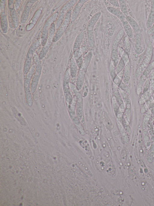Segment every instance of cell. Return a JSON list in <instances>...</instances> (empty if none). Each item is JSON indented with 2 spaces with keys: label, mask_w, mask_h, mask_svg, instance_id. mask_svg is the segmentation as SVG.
<instances>
[{
  "label": "cell",
  "mask_w": 154,
  "mask_h": 206,
  "mask_svg": "<svg viewBox=\"0 0 154 206\" xmlns=\"http://www.w3.org/2000/svg\"><path fill=\"white\" fill-rule=\"evenodd\" d=\"M107 9L109 12L119 19L122 24L123 29L127 36L129 38H132L133 37L132 30L126 16L118 8L112 6H108L107 7Z\"/></svg>",
  "instance_id": "6da1fadb"
},
{
  "label": "cell",
  "mask_w": 154,
  "mask_h": 206,
  "mask_svg": "<svg viewBox=\"0 0 154 206\" xmlns=\"http://www.w3.org/2000/svg\"><path fill=\"white\" fill-rule=\"evenodd\" d=\"M101 15L100 11L94 14L89 21L87 27V36L88 45L91 48H94L95 44V40L93 33V29L94 25L99 19Z\"/></svg>",
  "instance_id": "7a4b0ae2"
},
{
  "label": "cell",
  "mask_w": 154,
  "mask_h": 206,
  "mask_svg": "<svg viewBox=\"0 0 154 206\" xmlns=\"http://www.w3.org/2000/svg\"><path fill=\"white\" fill-rule=\"evenodd\" d=\"M41 44L40 39L35 40L30 46L28 51L24 66V71L25 74L29 70L32 65V59L35 50Z\"/></svg>",
  "instance_id": "3957f363"
},
{
  "label": "cell",
  "mask_w": 154,
  "mask_h": 206,
  "mask_svg": "<svg viewBox=\"0 0 154 206\" xmlns=\"http://www.w3.org/2000/svg\"><path fill=\"white\" fill-rule=\"evenodd\" d=\"M57 12L52 15L45 21L43 27L40 39L41 44L43 46L47 41L49 30L51 24L57 20L58 16Z\"/></svg>",
  "instance_id": "277c9868"
},
{
  "label": "cell",
  "mask_w": 154,
  "mask_h": 206,
  "mask_svg": "<svg viewBox=\"0 0 154 206\" xmlns=\"http://www.w3.org/2000/svg\"><path fill=\"white\" fill-rule=\"evenodd\" d=\"M55 23H53L51 25L49 31L48 38L44 46H43L38 55L40 60L42 59L46 55L52 42L56 32Z\"/></svg>",
  "instance_id": "5b68a950"
},
{
  "label": "cell",
  "mask_w": 154,
  "mask_h": 206,
  "mask_svg": "<svg viewBox=\"0 0 154 206\" xmlns=\"http://www.w3.org/2000/svg\"><path fill=\"white\" fill-rule=\"evenodd\" d=\"M72 12L71 10L69 9L66 13L63 22L55 33L53 40V43L58 40L65 31L70 21Z\"/></svg>",
  "instance_id": "8992f818"
},
{
  "label": "cell",
  "mask_w": 154,
  "mask_h": 206,
  "mask_svg": "<svg viewBox=\"0 0 154 206\" xmlns=\"http://www.w3.org/2000/svg\"><path fill=\"white\" fill-rule=\"evenodd\" d=\"M153 46L152 42L149 41L147 45L145 55L139 68L142 71L148 65L151 60L153 52Z\"/></svg>",
  "instance_id": "52a82bcc"
},
{
  "label": "cell",
  "mask_w": 154,
  "mask_h": 206,
  "mask_svg": "<svg viewBox=\"0 0 154 206\" xmlns=\"http://www.w3.org/2000/svg\"><path fill=\"white\" fill-rule=\"evenodd\" d=\"M14 1H8V8L13 26L17 28L19 26V20L14 6Z\"/></svg>",
  "instance_id": "ba28073f"
},
{
  "label": "cell",
  "mask_w": 154,
  "mask_h": 206,
  "mask_svg": "<svg viewBox=\"0 0 154 206\" xmlns=\"http://www.w3.org/2000/svg\"><path fill=\"white\" fill-rule=\"evenodd\" d=\"M36 0H29L26 4L21 18L20 22L22 24L25 23L27 21L31 7Z\"/></svg>",
  "instance_id": "9c48e42d"
},
{
  "label": "cell",
  "mask_w": 154,
  "mask_h": 206,
  "mask_svg": "<svg viewBox=\"0 0 154 206\" xmlns=\"http://www.w3.org/2000/svg\"><path fill=\"white\" fill-rule=\"evenodd\" d=\"M88 0H79L75 4L73 9L72 11L70 21H74L78 17L82 6Z\"/></svg>",
  "instance_id": "30bf717a"
},
{
  "label": "cell",
  "mask_w": 154,
  "mask_h": 206,
  "mask_svg": "<svg viewBox=\"0 0 154 206\" xmlns=\"http://www.w3.org/2000/svg\"><path fill=\"white\" fill-rule=\"evenodd\" d=\"M134 50L137 54H139L141 52L142 45L141 31L134 32Z\"/></svg>",
  "instance_id": "8fae6325"
},
{
  "label": "cell",
  "mask_w": 154,
  "mask_h": 206,
  "mask_svg": "<svg viewBox=\"0 0 154 206\" xmlns=\"http://www.w3.org/2000/svg\"><path fill=\"white\" fill-rule=\"evenodd\" d=\"M78 0H70L67 2L61 8L58 16L64 18L65 15L70 8L75 4Z\"/></svg>",
  "instance_id": "7c38bea8"
},
{
  "label": "cell",
  "mask_w": 154,
  "mask_h": 206,
  "mask_svg": "<svg viewBox=\"0 0 154 206\" xmlns=\"http://www.w3.org/2000/svg\"><path fill=\"white\" fill-rule=\"evenodd\" d=\"M151 8L146 23V27L149 29L154 23V0L151 1Z\"/></svg>",
  "instance_id": "4fadbf2b"
},
{
  "label": "cell",
  "mask_w": 154,
  "mask_h": 206,
  "mask_svg": "<svg viewBox=\"0 0 154 206\" xmlns=\"http://www.w3.org/2000/svg\"><path fill=\"white\" fill-rule=\"evenodd\" d=\"M1 26L3 33H6L8 31V23L5 11H1L0 13Z\"/></svg>",
  "instance_id": "5bb4252c"
},
{
  "label": "cell",
  "mask_w": 154,
  "mask_h": 206,
  "mask_svg": "<svg viewBox=\"0 0 154 206\" xmlns=\"http://www.w3.org/2000/svg\"><path fill=\"white\" fill-rule=\"evenodd\" d=\"M84 37V32L83 31H81L77 36L75 40L73 47L74 51L80 49L81 45Z\"/></svg>",
  "instance_id": "9a60e30c"
},
{
  "label": "cell",
  "mask_w": 154,
  "mask_h": 206,
  "mask_svg": "<svg viewBox=\"0 0 154 206\" xmlns=\"http://www.w3.org/2000/svg\"><path fill=\"white\" fill-rule=\"evenodd\" d=\"M130 72V64L128 60L125 65L123 71V81L127 84L129 80Z\"/></svg>",
  "instance_id": "2e32d148"
},
{
  "label": "cell",
  "mask_w": 154,
  "mask_h": 206,
  "mask_svg": "<svg viewBox=\"0 0 154 206\" xmlns=\"http://www.w3.org/2000/svg\"><path fill=\"white\" fill-rule=\"evenodd\" d=\"M81 69L78 74L76 83V87L78 90L81 89L82 86L85 72L84 70Z\"/></svg>",
  "instance_id": "e0dca14e"
},
{
  "label": "cell",
  "mask_w": 154,
  "mask_h": 206,
  "mask_svg": "<svg viewBox=\"0 0 154 206\" xmlns=\"http://www.w3.org/2000/svg\"><path fill=\"white\" fill-rule=\"evenodd\" d=\"M77 64L73 56H72L71 60L70 65V72L72 78H74L77 73Z\"/></svg>",
  "instance_id": "ac0fdd59"
},
{
  "label": "cell",
  "mask_w": 154,
  "mask_h": 206,
  "mask_svg": "<svg viewBox=\"0 0 154 206\" xmlns=\"http://www.w3.org/2000/svg\"><path fill=\"white\" fill-rule=\"evenodd\" d=\"M127 19L134 32L141 31L140 28L138 23L132 17L129 15L126 16Z\"/></svg>",
  "instance_id": "d6986e66"
},
{
  "label": "cell",
  "mask_w": 154,
  "mask_h": 206,
  "mask_svg": "<svg viewBox=\"0 0 154 206\" xmlns=\"http://www.w3.org/2000/svg\"><path fill=\"white\" fill-rule=\"evenodd\" d=\"M92 55V53L90 51L85 56L83 62L82 67L81 69L86 71L88 65L91 61Z\"/></svg>",
  "instance_id": "ffe728a7"
},
{
  "label": "cell",
  "mask_w": 154,
  "mask_h": 206,
  "mask_svg": "<svg viewBox=\"0 0 154 206\" xmlns=\"http://www.w3.org/2000/svg\"><path fill=\"white\" fill-rule=\"evenodd\" d=\"M118 1L120 11L125 16H127L128 15V11L125 1L123 0H119Z\"/></svg>",
  "instance_id": "44dd1931"
},
{
  "label": "cell",
  "mask_w": 154,
  "mask_h": 206,
  "mask_svg": "<svg viewBox=\"0 0 154 206\" xmlns=\"http://www.w3.org/2000/svg\"><path fill=\"white\" fill-rule=\"evenodd\" d=\"M124 51L129 56L130 52L131 43L129 38L127 36L124 37Z\"/></svg>",
  "instance_id": "7402d4cb"
},
{
  "label": "cell",
  "mask_w": 154,
  "mask_h": 206,
  "mask_svg": "<svg viewBox=\"0 0 154 206\" xmlns=\"http://www.w3.org/2000/svg\"><path fill=\"white\" fill-rule=\"evenodd\" d=\"M115 67L112 61H111L109 64V71L110 76L113 79H114L117 76Z\"/></svg>",
  "instance_id": "603a6c76"
},
{
  "label": "cell",
  "mask_w": 154,
  "mask_h": 206,
  "mask_svg": "<svg viewBox=\"0 0 154 206\" xmlns=\"http://www.w3.org/2000/svg\"><path fill=\"white\" fill-rule=\"evenodd\" d=\"M125 64L121 58L116 67V71L117 74H118L122 71L125 67Z\"/></svg>",
  "instance_id": "cb8c5ba5"
},
{
  "label": "cell",
  "mask_w": 154,
  "mask_h": 206,
  "mask_svg": "<svg viewBox=\"0 0 154 206\" xmlns=\"http://www.w3.org/2000/svg\"><path fill=\"white\" fill-rule=\"evenodd\" d=\"M25 30V27L23 24H20L18 27L17 31V35L19 37L23 36Z\"/></svg>",
  "instance_id": "d4e9b609"
},
{
  "label": "cell",
  "mask_w": 154,
  "mask_h": 206,
  "mask_svg": "<svg viewBox=\"0 0 154 206\" xmlns=\"http://www.w3.org/2000/svg\"><path fill=\"white\" fill-rule=\"evenodd\" d=\"M119 86L122 90L128 94L130 93V91L128 87L122 82H121Z\"/></svg>",
  "instance_id": "484cf974"
},
{
  "label": "cell",
  "mask_w": 154,
  "mask_h": 206,
  "mask_svg": "<svg viewBox=\"0 0 154 206\" xmlns=\"http://www.w3.org/2000/svg\"><path fill=\"white\" fill-rule=\"evenodd\" d=\"M73 56L75 61L82 56V53L80 49H79L74 52Z\"/></svg>",
  "instance_id": "4316f807"
},
{
  "label": "cell",
  "mask_w": 154,
  "mask_h": 206,
  "mask_svg": "<svg viewBox=\"0 0 154 206\" xmlns=\"http://www.w3.org/2000/svg\"><path fill=\"white\" fill-rule=\"evenodd\" d=\"M83 60L82 56L79 59L76 61V63L78 67L81 69L83 66Z\"/></svg>",
  "instance_id": "83f0119b"
},
{
  "label": "cell",
  "mask_w": 154,
  "mask_h": 206,
  "mask_svg": "<svg viewBox=\"0 0 154 206\" xmlns=\"http://www.w3.org/2000/svg\"><path fill=\"white\" fill-rule=\"evenodd\" d=\"M107 1L110 4H111V5H112L114 6H115L118 8L119 7V2L118 0H107Z\"/></svg>",
  "instance_id": "f1b7e54d"
},
{
  "label": "cell",
  "mask_w": 154,
  "mask_h": 206,
  "mask_svg": "<svg viewBox=\"0 0 154 206\" xmlns=\"http://www.w3.org/2000/svg\"><path fill=\"white\" fill-rule=\"evenodd\" d=\"M128 56H129L124 51L121 58L122 59L125 64L128 60Z\"/></svg>",
  "instance_id": "f546056e"
},
{
  "label": "cell",
  "mask_w": 154,
  "mask_h": 206,
  "mask_svg": "<svg viewBox=\"0 0 154 206\" xmlns=\"http://www.w3.org/2000/svg\"><path fill=\"white\" fill-rule=\"evenodd\" d=\"M147 34L148 35H151L154 34V23L148 29Z\"/></svg>",
  "instance_id": "4dcf8cb0"
},
{
  "label": "cell",
  "mask_w": 154,
  "mask_h": 206,
  "mask_svg": "<svg viewBox=\"0 0 154 206\" xmlns=\"http://www.w3.org/2000/svg\"><path fill=\"white\" fill-rule=\"evenodd\" d=\"M14 2V6L15 10L18 9L21 4V0H16Z\"/></svg>",
  "instance_id": "1f68e13d"
},
{
  "label": "cell",
  "mask_w": 154,
  "mask_h": 206,
  "mask_svg": "<svg viewBox=\"0 0 154 206\" xmlns=\"http://www.w3.org/2000/svg\"><path fill=\"white\" fill-rule=\"evenodd\" d=\"M113 80L114 84L117 86H119L121 82L120 78L117 76H116Z\"/></svg>",
  "instance_id": "d6a6232c"
},
{
  "label": "cell",
  "mask_w": 154,
  "mask_h": 206,
  "mask_svg": "<svg viewBox=\"0 0 154 206\" xmlns=\"http://www.w3.org/2000/svg\"><path fill=\"white\" fill-rule=\"evenodd\" d=\"M124 121L125 122L124 125L125 129L127 132L129 134H130L131 132L130 127L126 120H124Z\"/></svg>",
  "instance_id": "836d02e7"
},
{
  "label": "cell",
  "mask_w": 154,
  "mask_h": 206,
  "mask_svg": "<svg viewBox=\"0 0 154 206\" xmlns=\"http://www.w3.org/2000/svg\"><path fill=\"white\" fill-rule=\"evenodd\" d=\"M153 47H154V39L153 42Z\"/></svg>",
  "instance_id": "e575fe53"
},
{
  "label": "cell",
  "mask_w": 154,
  "mask_h": 206,
  "mask_svg": "<svg viewBox=\"0 0 154 206\" xmlns=\"http://www.w3.org/2000/svg\"><path fill=\"white\" fill-rule=\"evenodd\" d=\"M153 99H154V94H153Z\"/></svg>",
  "instance_id": "d590c367"
}]
</instances>
